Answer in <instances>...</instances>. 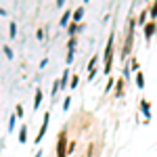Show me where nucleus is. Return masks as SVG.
<instances>
[{
  "instance_id": "nucleus-1",
  "label": "nucleus",
  "mask_w": 157,
  "mask_h": 157,
  "mask_svg": "<svg viewBox=\"0 0 157 157\" xmlns=\"http://www.w3.org/2000/svg\"><path fill=\"white\" fill-rule=\"evenodd\" d=\"M69 153V145H67V136L65 132H61L59 140H57V157H65Z\"/></svg>"
},
{
  "instance_id": "nucleus-2",
  "label": "nucleus",
  "mask_w": 157,
  "mask_h": 157,
  "mask_svg": "<svg viewBox=\"0 0 157 157\" xmlns=\"http://www.w3.org/2000/svg\"><path fill=\"white\" fill-rule=\"evenodd\" d=\"M132 36H134V21L130 19V21H128V40H126V44H124V59H126V55H130V50H132Z\"/></svg>"
},
{
  "instance_id": "nucleus-3",
  "label": "nucleus",
  "mask_w": 157,
  "mask_h": 157,
  "mask_svg": "<svg viewBox=\"0 0 157 157\" xmlns=\"http://www.w3.org/2000/svg\"><path fill=\"white\" fill-rule=\"evenodd\" d=\"M111 63H113V46H111V36H109L107 48H105V73H109V69H111Z\"/></svg>"
},
{
  "instance_id": "nucleus-4",
  "label": "nucleus",
  "mask_w": 157,
  "mask_h": 157,
  "mask_svg": "<svg viewBox=\"0 0 157 157\" xmlns=\"http://www.w3.org/2000/svg\"><path fill=\"white\" fill-rule=\"evenodd\" d=\"M46 126H48V113L44 115V124H42V128H40V132H38V136H36V143H40V140H42V136L46 134Z\"/></svg>"
},
{
  "instance_id": "nucleus-5",
  "label": "nucleus",
  "mask_w": 157,
  "mask_h": 157,
  "mask_svg": "<svg viewBox=\"0 0 157 157\" xmlns=\"http://www.w3.org/2000/svg\"><path fill=\"white\" fill-rule=\"evenodd\" d=\"M40 101H42V90H36V97H34V109H38Z\"/></svg>"
},
{
  "instance_id": "nucleus-6",
  "label": "nucleus",
  "mask_w": 157,
  "mask_h": 157,
  "mask_svg": "<svg viewBox=\"0 0 157 157\" xmlns=\"http://www.w3.org/2000/svg\"><path fill=\"white\" fill-rule=\"evenodd\" d=\"M19 140H21V143H25V140H27V128H21V134H19Z\"/></svg>"
},
{
  "instance_id": "nucleus-7",
  "label": "nucleus",
  "mask_w": 157,
  "mask_h": 157,
  "mask_svg": "<svg viewBox=\"0 0 157 157\" xmlns=\"http://www.w3.org/2000/svg\"><path fill=\"white\" fill-rule=\"evenodd\" d=\"M153 32H155V25H153V23H149V25L145 27V34H147V36H153Z\"/></svg>"
},
{
  "instance_id": "nucleus-8",
  "label": "nucleus",
  "mask_w": 157,
  "mask_h": 157,
  "mask_svg": "<svg viewBox=\"0 0 157 157\" xmlns=\"http://www.w3.org/2000/svg\"><path fill=\"white\" fill-rule=\"evenodd\" d=\"M136 84H138V88H143V86H145V78H143V73H138V75H136Z\"/></svg>"
},
{
  "instance_id": "nucleus-9",
  "label": "nucleus",
  "mask_w": 157,
  "mask_h": 157,
  "mask_svg": "<svg viewBox=\"0 0 157 157\" xmlns=\"http://www.w3.org/2000/svg\"><path fill=\"white\" fill-rule=\"evenodd\" d=\"M82 15H84V9H78V11L73 13V19H75V21H80V19H82Z\"/></svg>"
},
{
  "instance_id": "nucleus-10",
  "label": "nucleus",
  "mask_w": 157,
  "mask_h": 157,
  "mask_svg": "<svg viewBox=\"0 0 157 157\" xmlns=\"http://www.w3.org/2000/svg\"><path fill=\"white\" fill-rule=\"evenodd\" d=\"M67 21H69V13H65V15H63V19H61V23L65 25V23H67Z\"/></svg>"
},
{
  "instance_id": "nucleus-11",
  "label": "nucleus",
  "mask_w": 157,
  "mask_h": 157,
  "mask_svg": "<svg viewBox=\"0 0 157 157\" xmlns=\"http://www.w3.org/2000/svg\"><path fill=\"white\" fill-rule=\"evenodd\" d=\"M15 115H23V107H21V105H17V113H15Z\"/></svg>"
},
{
  "instance_id": "nucleus-12",
  "label": "nucleus",
  "mask_w": 157,
  "mask_h": 157,
  "mask_svg": "<svg viewBox=\"0 0 157 157\" xmlns=\"http://www.w3.org/2000/svg\"><path fill=\"white\" fill-rule=\"evenodd\" d=\"M4 52H6V57H9V59L13 57V52H11V48H9V46H4Z\"/></svg>"
},
{
  "instance_id": "nucleus-13",
  "label": "nucleus",
  "mask_w": 157,
  "mask_h": 157,
  "mask_svg": "<svg viewBox=\"0 0 157 157\" xmlns=\"http://www.w3.org/2000/svg\"><path fill=\"white\" fill-rule=\"evenodd\" d=\"M78 86V75H73V80H71V88H75Z\"/></svg>"
},
{
  "instance_id": "nucleus-14",
  "label": "nucleus",
  "mask_w": 157,
  "mask_h": 157,
  "mask_svg": "<svg viewBox=\"0 0 157 157\" xmlns=\"http://www.w3.org/2000/svg\"><path fill=\"white\" fill-rule=\"evenodd\" d=\"M151 15H153V17H157V2H155V6H153V11H151Z\"/></svg>"
},
{
  "instance_id": "nucleus-15",
  "label": "nucleus",
  "mask_w": 157,
  "mask_h": 157,
  "mask_svg": "<svg viewBox=\"0 0 157 157\" xmlns=\"http://www.w3.org/2000/svg\"><path fill=\"white\" fill-rule=\"evenodd\" d=\"M63 2H65V0H57V4H59V6H61V4H63Z\"/></svg>"
},
{
  "instance_id": "nucleus-16",
  "label": "nucleus",
  "mask_w": 157,
  "mask_h": 157,
  "mask_svg": "<svg viewBox=\"0 0 157 157\" xmlns=\"http://www.w3.org/2000/svg\"><path fill=\"white\" fill-rule=\"evenodd\" d=\"M36 157H42V153H36Z\"/></svg>"
}]
</instances>
